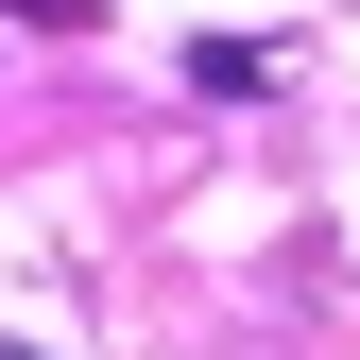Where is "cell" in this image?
Segmentation results:
<instances>
[{"instance_id": "obj_1", "label": "cell", "mask_w": 360, "mask_h": 360, "mask_svg": "<svg viewBox=\"0 0 360 360\" xmlns=\"http://www.w3.org/2000/svg\"><path fill=\"white\" fill-rule=\"evenodd\" d=\"M0 360H18V343H0Z\"/></svg>"}]
</instances>
